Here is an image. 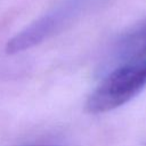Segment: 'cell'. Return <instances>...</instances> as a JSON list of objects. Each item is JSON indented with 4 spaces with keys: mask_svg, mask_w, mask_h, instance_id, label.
Instances as JSON below:
<instances>
[{
    "mask_svg": "<svg viewBox=\"0 0 146 146\" xmlns=\"http://www.w3.org/2000/svg\"><path fill=\"white\" fill-rule=\"evenodd\" d=\"M146 87V58H135L112 70L87 99L89 113L113 111L130 102Z\"/></svg>",
    "mask_w": 146,
    "mask_h": 146,
    "instance_id": "1",
    "label": "cell"
},
{
    "mask_svg": "<svg viewBox=\"0 0 146 146\" xmlns=\"http://www.w3.org/2000/svg\"><path fill=\"white\" fill-rule=\"evenodd\" d=\"M92 0H59L54 7L30 23L6 44V52L15 55L31 49L71 25Z\"/></svg>",
    "mask_w": 146,
    "mask_h": 146,
    "instance_id": "2",
    "label": "cell"
},
{
    "mask_svg": "<svg viewBox=\"0 0 146 146\" xmlns=\"http://www.w3.org/2000/svg\"><path fill=\"white\" fill-rule=\"evenodd\" d=\"M116 52L121 57H128L129 60L146 56V22L120 40Z\"/></svg>",
    "mask_w": 146,
    "mask_h": 146,
    "instance_id": "3",
    "label": "cell"
},
{
    "mask_svg": "<svg viewBox=\"0 0 146 146\" xmlns=\"http://www.w3.org/2000/svg\"><path fill=\"white\" fill-rule=\"evenodd\" d=\"M23 146H59L56 144H29V145H23Z\"/></svg>",
    "mask_w": 146,
    "mask_h": 146,
    "instance_id": "4",
    "label": "cell"
}]
</instances>
